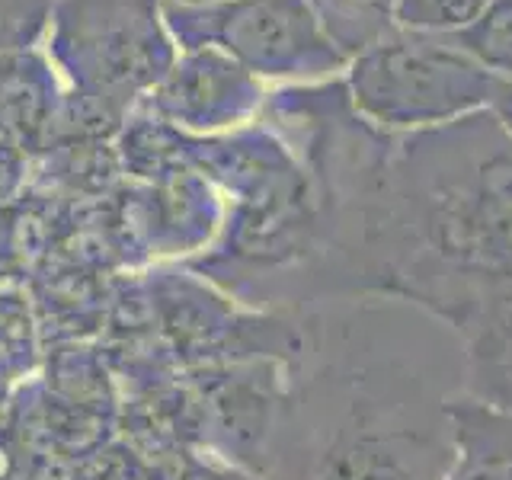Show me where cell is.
<instances>
[{
	"label": "cell",
	"instance_id": "6da1fadb",
	"mask_svg": "<svg viewBox=\"0 0 512 480\" xmlns=\"http://www.w3.org/2000/svg\"><path fill=\"white\" fill-rule=\"evenodd\" d=\"M352 292L413 304L464 343L512 311V141L426 138L362 212Z\"/></svg>",
	"mask_w": 512,
	"mask_h": 480
},
{
	"label": "cell",
	"instance_id": "7a4b0ae2",
	"mask_svg": "<svg viewBox=\"0 0 512 480\" xmlns=\"http://www.w3.org/2000/svg\"><path fill=\"white\" fill-rule=\"evenodd\" d=\"M445 400L400 356L343 352L288 372L256 480H442L455 455Z\"/></svg>",
	"mask_w": 512,
	"mask_h": 480
},
{
	"label": "cell",
	"instance_id": "3957f363",
	"mask_svg": "<svg viewBox=\"0 0 512 480\" xmlns=\"http://www.w3.org/2000/svg\"><path fill=\"white\" fill-rule=\"evenodd\" d=\"M157 0H61L52 16V55L96 100L154 87L173 68V39Z\"/></svg>",
	"mask_w": 512,
	"mask_h": 480
},
{
	"label": "cell",
	"instance_id": "277c9868",
	"mask_svg": "<svg viewBox=\"0 0 512 480\" xmlns=\"http://www.w3.org/2000/svg\"><path fill=\"white\" fill-rule=\"evenodd\" d=\"M356 100L388 125L445 122L503 93V80L442 45H384L356 74Z\"/></svg>",
	"mask_w": 512,
	"mask_h": 480
},
{
	"label": "cell",
	"instance_id": "5b68a950",
	"mask_svg": "<svg viewBox=\"0 0 512 480\" xmlns=\"http://www.w3.org/2000/svg\"><path fill=\"white\" fill-rule=\"evenodd\" d=\"M170 39L189 48H224L240 68L298 74L327 52L301 0H215L164 7Z\"/></svg>",
	"mask_w": 512,
	"mask_h": 480
},
{
	"label": "cell",
	"instance_id": "8992f818",
	"mask_svg": "<svg viewBox=\"0 0 512 480\" xmlns=\"http://www.w3.org/2000/svg\"><path fill=\"white\" fill-rule=\"evenodd\" d=\"M154 96L176 116L212 125L221 112H237L250 96H256V84L247 77V68L221 58L215 48H189L183 61H173Z\"/></svg>",
	"mask_w": 512,
	"mask_h": 480
},
{
	"label": "cell",
	"instance_id": "52a82bcc",
	"mask_svg": "<svg viewBox=\"0 0 512 480\" xmlns=\"http://www.w3.org/2000/svg\"><path fill=\"white\" fill-rule=\"evenodd\" d=\"M445 416L455 455L442 480H512V410L455 391Z\"/></svg>",
	"mask_w": 512,
	"mask_h": 480
},
{
	"label": "cell",
	"instance_id": "ba28073f",
	"mask_svg": "<svg viewBox=\"0 0 512 480\" xmlns=\"http://www.w3.org/2000/svg\"><path fill=\"white\" fill-rule=\"evenodd\" d=\"M468 394L512 410V311L468 340Z\"/></svg>",
	"mask_w": 512,
	"mask_h": 480
},
{
	"label": "cell",
	"instance_id": "9c48e42d",
	"mask_svg": "<svg viewBox=\"0 0 512 480\" xmlns=\"http://www.w3.org/2000/svg\"><path fill=\"white\" fill-rule=\"evenodd\" d=\"M487 7L490 0H400L397 16L416 29H471Z\"/></svg>",
	"mask_w": 512,
	"mask_h": 480
},
{
	"label": "cell",
	"instance_id": "30bf717a",
	"mask_svg": "<svg viewBox=\"0 0 512 480\" xmlns=\"http://www.w3.org/2000/svg\"><path fill=\"white\" fill-rule=\"evenodd\" d=\"M471 52L496 71H512V0H496L471 26Z\"/></svg>",
	"mask_w": 512,
	"mask_h": 480
},
{
	"label": "cell",
	"instance_id": "8fae6325",
	"mask_svg": "<svg viewBox=\"0 0 512 480\" xmlns=\"http://www.w3.org/2000/svg\"><path fill=\"white\" fill-rule=\"evenodd\" d=\"M180 480H256L253 474L234 468V464H221V461H192L183 471Z\"/></svg>",
	"mask_w": 512,
	"mask_h": 480
},
{
	"label": "cell",
	"instance_id": "7c38bea8",
	"mask_svg": "<svg viewBox=\"0 0 512 480\" xmlns=\"http://www.w3.org/2000/svg\"><path fill=\"white\" fill-rule=\"evenodd\" d=\"M496 112H500V128L512 141V84H506L503 93L496 96Z\"/></svg>",
	"mask_w": 512,
	"mask_h": 480
},
{
	"label": "cell",
	"instance_id": "4fadbf2b",
	"mask_svg": "<svg viewBox=\"0 0 512 480\" xmlns=\"http://www.w3.org/2000/svg\"><path fill=\"white\" fill-rule=\"evenodd\" d=\"M173 4H215V0H173Z\"/></svg>",
	"mask_w": 512,
	"mask_h": 480
}]
</instances>
